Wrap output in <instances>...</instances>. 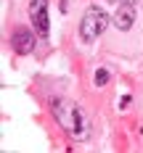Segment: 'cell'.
<instances>
[{"mask_svg": "<svg viewBox=\"0 0 143 153\" xmlns=\"http://www.w3.org/2000/svg\"><path fill=\"white\" fill-rule=\"evenodd\" d=\"M50 111H53V119L61 124V129L66 135H72L74 140H88L90 135V124L85 111L72 103V100H64V98H53L50 100Z\"/></svg>", "mask_w": 143, "mask_h": 153, "instance_id": "1", "label": "cell"}, {"mask_svg": "<svg viewBox=\"0 0 143 153\" xmlns=\"http://www.w3.org/2000/svg\"><path fill=\"white\" fill-rule=\"evenodd\" d=\"M111 21H114V27H117L119 32L133 29V24H135V5H125V3H119V8H117V13L111 16Z\"/></svg>", "mask_w": 143, "mask_h": 153, "instance_id": "4", "label": "cell"}, {"mask_svg": "<svg viewBox=\"0 0 143 153\" xmlns=\"http://www.w3.org/2000/svg\"><path fill=\"white\" fill-rule=\"evenodd\" d=\"M29 19H32V27L37 29L40 37H48V0H32L29 3Z\"/></svg>", "mask_w": 143, "mask_h": 153, "instance_id": "3", "label": "cell"}, {"mask_svg": "<svg viewBox=\"0 0 143 153\" xmlns=\"http://www.w3.org/2000/svg\"><path fill=\"white\" fill-rule=\"evenodd\" d=\"M106 82H109V69H95V85L103 87Z\"/></svg>", "mask_w": 143, "mask_h": 153, "instance_id": "6", "label": "cell"}, {"mask_svg": "<svg viewBox=\"0 0 143 153\" xmlns=\"http://www.w3.org/2000/svg\"><path fill=\"white\" fill-rule=\"evenodd\" d=\"M13 48H16V53H32L34 50V34L27 29H19L13 34Z\"/></svg>", "mask_w": 143, "mask_h": 153, "instance_id": "5", "label": "cell"}, {"mask_svg": "<svg viewBox=\"0 0 143 153\" xmlns=\"http://www.w3.org/2000/svg\"><path fill=\"white\" fill-rule=\"evenodd\" d=\"M109 13L101 8V5H90L85 13H82V19H79V40L85 42V45H90V42H95L101 34H103V29L109 27Z\"/></svg>", "mask_w": 143, "mask_h": 153, "instance_id": "2", "label": "cell"}, {"mask_svg": "<svg viewBox=\"0 0 143 153\" xmlns=\"http://www.w3.org/2000/svg\"><path fill=\"white\" fill-rule=\"evenodd\" d=\"M119 3H125V5H138V0H119Z\"/></svg>", "mask_w": 143, "mask_h": 153, "instance_id": "7", "label": "cell"}]
</instances>
